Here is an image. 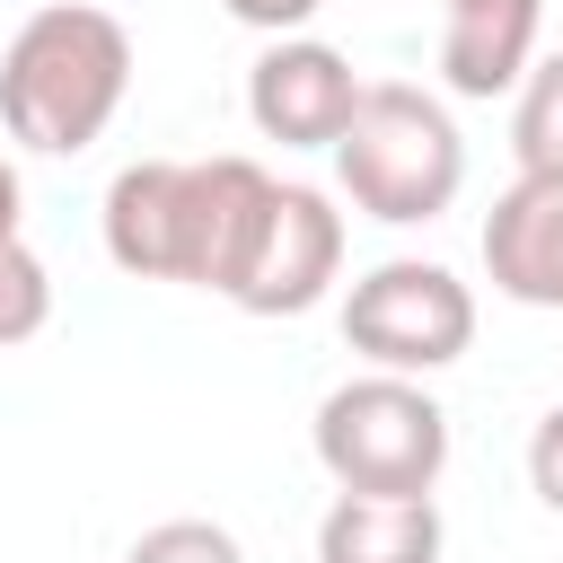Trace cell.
Instances as JSON below:
<instances>
[{"label": "cell", "mask_w": 563, "mask_h": 563, "mask_svg": "<svg viewBox=\"0 0 563 563\" xmlns=\"http://www.w3.org/2000/svg\"><path fill=\"white\" fill-rule=\"evenodd\" d=\"M123 88H132V35L114 9L88 0H44L0 53V123L44 158H79L88 141H106Z\"/></svg>", "instance_id": "obj_1"}, {"label": "cell", "mask_w": 563, "mask_h": 563, "mask_svg": "<svg viewBox=\"0 0 563 563\" xmlns=\"http://www.w3.org/2000/svg\"><path fill=\"white\" fill-rule=\"evenodd\" d=\"M334 176H343L352 211H369L387 229H422L457 202L466 141H457L440 97H422L405 79H361V106L334 141Z\"/></svg>", "instance_id": "obj_2"}, {"label": "cell", "mask_w": 563, "mask_h": 563, "mask_svg": "<svg viewBox=\"0 0 563 563\" xmlns=\"http://www.w3.org/2000/svg\"><path fill=\"white\" fill-rule=\"evenodd\" d=\"M308 440H317V466L334 475V493H431L449 466V413L405 369H361V378L325 387Z\"/></svg>", "instance_id": "obj_3"}, {"label": "cell", "mask_w": 563, "mask_h": 563, "mask_svg": "<svg viewBox=\"0 0 563 563\" xmlns=\"http://www.w3.org/2000/svg\"><path fill=\"white\" fill-rule=\"evenodd\" d=\"M343 343L369 369L431 378V369L466 361V343H475V290L449 264H431V255H387V264H369L343 290Z\"/></svg>", "instance_id": "obj_4"}, {"label": "cell", "mask_w": 563, "mask_h": 563, "mask_svg": "<svg viewBox=\"0 0 563 563\" xmlns=\"http://www.w3.org/2000/svg\"><path fill=\"white\" fill-rule=\"evenodd\" d=\"M334 273H343V211L317 185H282L273 176V202L255 220V246H246L229 299L246 317H299V308H317L334 290Z\"/></svg>", "instance_id": "obj_5"}, {"label": "cell", "mask_w": 563, "mask_h": 563, "mask_svg": "<svg viewBox=\"0 0 563 563\" xmlns=\"http://www.w3.org/2000/svg\"><path fill=\"white\" fill-rule=\"evenodd\" d=\"M361 106V70L317 35H273L246 70V123L282 150H334Z\"/></svg>", "instance_id": "obj_6"}, {"label": "cell", "mask_w": 563, "mask_h": 563, "mask_svg": "<svg viewBox=\"0 0 563 563\" xmlns=\"http://www.w3.org/2000/svg\"><path fill=\"white\" fill-rule=\"evenodd\" d=\"M264 202H273V176H264L246 150L185 158V185H176V282L229 299V282H238V264H246V246H255Z\"/></svg>", "instance_id": "obj_7"}, {"label": "cell", "mask_w": 563, "mask_h": 563, "mask_svg": "<svg viewBox=\"0 0 563 563\" xmlns=\"http://www.w3.org/2000/svg\"><path fill=\"white\" fill-rule=\"evenodd\" d=\"M484 273L519 308H563V176H519L493 194Z\"/></svg>", "instance_id": "obj_8"}, {"label": "cell", "mask_w": 563, "mask_h": 563, "mask_svg": "<svg viewBox=\"0 0 563 563\" xmlns=\"http://www.w3.org/2000/svg\"><path fill=\"white\" fill-rule=\"evenodd\" d=\"M537 18H545V0H449L440 79L457 97H510L537 62Z\"/></svg>", "instance_id": "obj_9"}, {"label": "cell", "mask_w": 563, "mask_h": 563, "mask_svg": "<svg viewBox=\"0 0 563 563\" xmlns=\"http://www.w3.org/2000/svg\"><path fill=\"white\" fill-rule=\"evenodd\" d=\"M317 563H440L431 493H334L317 519Z\"/></svg>", "instance_id": "obj_10"}, {"label": "cell", "mask_w": 563, "mask_h": 563, "mask_svg": "<svg viewBox=\"0 0 563 563\" xmlns=\"http://www.w3.org/2000/svg\"><path fill=\"white\" fill-rule=\"evenodd\" d=\"M176 185H185V158H132L114 185H106V255L114 273L132 282H176Z\"/></svg>", "instance_id": "obj_11"}, {"label": "cell", "mask_w": 563, "mask_h": 563, "mask_svg": "<svg viewBox=\"0 0 563 563\" xmlns=\"http://www.w3.org/2000/svg\"><path fill=\"white\" fill-rule=\"evenodd\" d=\"M510 150H519V176H563V53L528 62L510 106Z\"/></svg>", "instance_id": "obj_12"}, {"label": "cell", "mask_w": 563, "mask_h": 563, "mask_svg": "<svg viewBox=\"0 0 563 563\" xmlns=\"http://www.w3.org/2000/svg\"><path fill=\"white\" fill-rule=\"evenodd\" d=\"M44 325H53V273H44V255L26 238H9L0 246V352L35 343Z\"/></svg>", "instance_id": "obj_13"}, {"label": "cell", "mask_w": 563, "mask_h": 563, "mask_svg": "<svg viewBox=\"0 0 563 563\" xmlns=\"http://www.w3.org/2000/svg\"><path fill=\"white\" fill-rule=\"evenodd\" d=\"M123 563H246V545L220 528V519H158L132 537Z\"/></svg>", "instance_id": "obj_14"}, {"label": "cell", "mask_w": 563, "mask_h": 563, "mask_svg": "<svg viewBox=\"0 0 563 563\" xmlns=\"http://www.w3.org/2000/svg\"><path fill=\"white\" fill-rule=\"evenodd\" d=\"M528 484H537V501L563 519V405L528 431Z\"/></svg>", "instance_id": "obj_15"}, {"label": "cell", "mask_w": 563, "mask_h": 563, "mask_svg": "<svg viewBox=\"0 0 563 563\" xmlns=\"http://www.w3.org/2000/svg\"><path fill=\"white\" fill-rule=\"evenodd\" d=\"M220 9H229L238 26H255V35H299L325 0H220Z\"/></svg>", "instance_id": "obj_16"}, {"label": "cell", "mask_w": 563, "mask_h": 563, "mask_svg": "<svg viewBox=\"0 0 563 563\" xmlns=\"http://www.w3.org/2000/svg\"><path fill=\"white\" fill-rule=\"evenodd\" d=\"M18 211H26V185H18V167L0 158V246L18 238Z\"/></svg>", "instance_id": "obj_17"}]
</instances>
